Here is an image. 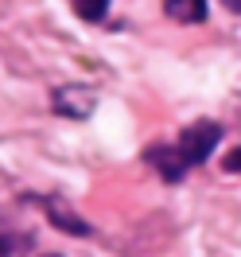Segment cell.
<instances>
[{
  "label": "cell",
  "mask_w": 241,
  "mask_h": 257,
  "mask_svg": "<svg viewBox=\"0 0 241 257\" xmlns=\"http://www.w3.org/2000/svg\"><path fill=\"white\" fill-rule=\"evenodd\" d=\"M218 141H222V128L214 121H198V125H191L179 137V148H183L187 164H202V160H210V152L218 148Z\"/></svg>",
  "instance_id": "6da1fadb"
},
{
  "label": "cell",
  "mask_w": 241,
  "mask_h": 257,
  "mask_svg": "<svg viewBox=\"0 0 241 257\" xmlns=\"http://www.w3.org/2000/svg\"><path fill=\"white\" fill-rule=\"evenodd\" d=\"M144 160L152 164L167 183H179V179L187 176V156H183V148H179V145H152L144 152Z\"/></svg>",
  "instance_id": "7a4b0ae2"
},
{
  "label": "cell",
  "mask_w": 241,
  "mask_h": 257,
  "mask_svg": "<svg viewBox=\"0 0 241 257\" xmlns=\"http://www.w3.org/2000/svg\"><path fill=\"white\" fill-rule=\"evenodd\" d=\"M51 105H55V113H66V117H86L94 109V94L86 86H63L51 94Z\"/></svg>",
  "instance_id": "3957f363"
},
{
  "label": "cell",
  "mask_w": 241,
  "mask_h": 257,
  "mask_svg": "<svg viewBox=\"0 0 241 257\" xmlns=\"http://www.w3.org/2000/svg\"><path fill=\"white\" fill-rule=\"evenodd\" d=\"M32 249H35L32 230H20V226L0 218V257H32Z\"/></svg>",
  "instance_id": "277c9868"
},
{
  "label": "cell",
  "mask_w": 241,
  "mask_h": 257,
  "mask_svg": "<svg viewBox=\"0 0 241 257\" xmlns=\"http://www.w3.org/2000/svg\"><path fill=\"white\" fill-rule=\"evenodd\" d=\"M35 203L47 210L51 218H55V226H59V230H66V234H78V238H86V234H90V222H86V218H78L74 210H66L63 199H35Z\"/></svg>",
  "instance_id": "5b68a950"
},
{
  "label": "cell",
  "mask_w": 241,
  "mask_h": 257,
  "mask_svg": "<svg viewBox=\"0 0 241 257\" xmlns=\"http://www.w3.org/2000/svg\"><path fill=\"white\" fill-rule=\"evenodd\" d=\"M163 12L175 24H202L206 20V0H163Z\"/></svg>",
  "instance_id": "8992f818"
},
{
  "label": "cell",
  "mask_w": 241,
  "mask_h": 257,
  "mask_svg": "<svg viewBox=\"0 0 241 257\" xmlns=\"http://www.w3.org/2000/svg\"><path fill=\"white\" fill-rule=\"evenodd\" d=\"M105 12H109V0H78V16L82 20H105Z\"/></svg>",
  "instance_id": "52a82bcc"
},
{
  "label": "cell",
  "mask_w": 241,
  "mask_h": 257,
  "mask_svg": "<svg viewBox=\"0 0 241 257\" xmlns=\"http://www.w3.org/2000/svg\"><path fill=\"white\" fill-rule=\"evenodd\" d=\"M222 168H225V172H241V148H233V152L225 156V160H222Z\"/></svg>",
  "instance_id": "ba28073f"
},
{
  "label": "cell",
  "mask_w": 241,
  "mask_h": 257,
  "mask_svg": "<svg viewBox=\"0 0 241 257\" xmlns=\"http://www.w3.org/2000/svg\"><path fill=\"white\" fill-rule=\"evenodd\" d=\"M225 8H229V12H241V0H225Z\"/></svg>",
  "instance_id": "9c48e42d"
},
{
  "label": "cell",
  "mask_w": 241,
  "mask_h": 257,
  "mask_svg": "<svg viewBox=\"0 0 241 257\" xmlns=\"http://www.w3.org/2000/svg\"><path fill=\"white\" fill-rule=\"evenodd\" d=\"M47 257H55V253H47Z\"/></svg>",
  "instance_id": "30bf717a"
}]
</instances>
